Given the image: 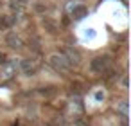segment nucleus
Here are the masks:
<instances>
[{"mask_svg":"<svg viewBox=\"0 0 131 126\" xmlns=\"http://www.w3.org/2000/svg\"><path fill=\"white\" fill-rule=\"evenodd\" d=\"M111 69V58L108 54H102V56H95L92 61H90V70L95 72V74H104Z\"/></svg>","mask_w":131,"mask_h":126,"instance_id":"f257e3e1","label":"nucleus"},{"mask_svg":"<svg viewBox=\"0 0 131 126\" xmlns=\"http://www.w3.org/2000/svg\"><path fill=\"white\" fill-rule=\"evenodd\" d=\"M49 65L56 70V72H59V74H67L68 70H70V63L67 61V58L59 52V54H52L50 58H49Z\"/></svg>","mask_w":131,"mask_h":126,"instance_id":"f03ea898","label":"nucleus"},{"mask_svg":"<svg viewBox=\"0 0 131 126\" xmlns=\"http://www.w3.org/2000/svg\"><path fill=\"white\" fill-rule=\"evenodd\" d=\"M65 58H67V61L70 63V67L74 65V67H79L81 65V54L75 51V49H72V47H67L63 52H61Z\"/></svg>","mask_w":131,"mask_h":126,"instance_id":"7ed1b4c3","label":"nucleus"},{"mask_svg":"<svg viewBox=\"0 0 131 126\" xmlns=\"http://www.w3.org/2000/svg\"><path fill=\"white\" fill-rule=\"evenodd\" d=\"M6 43L11 47V49H22V40H20V36L16 34V33H13V31H9L7 34H6Z\"/></svg>","mask_w":131,"mask_h":126,"instance_id":"20e7f679","label":"nucleus"},{"mask_svg":"<svg viewBox=\"0 0 131 126\" xmlns=\"http://www.w3.org/2000/svg\"><path fill=\"white\" fill-rule=\"evenodd\" d=\"M41 25H43V27H45V31H49L50 34H56V33L59 31L58 22H56V20H52L50 16H43V18H41Z\"/></svg>","mask_w":131,"mask_h":126,"instance_id":"39448f33","label":"nucleus"},{"mask_svg":"<svg viewBox=\"0 0 131 126\" xmlns=\"http://www.w3.org/2000/svg\"><path fill=\"white\" fill-rule=\"evenodd\" d=\"M20 70L25 74V76H32L36 72V67L31 63V60H22L20 61Z\"/></svg>","mask_w":131,"mask_h":126,"instance_id":"423d86ee","label":"nucleus"},{"mask_svg":"<svg viewBox=\"0 0 131 126\" xmlns=\"http://www.w3.org/2000/svg\"><path fill=\"white\" fill-rule=\"evenodd\" d=\"M86 15H88V7H86V6H74V7H72V18L81 20V18H84Z\"/></svg>","mask_w":131,"mask_h":126,"instance_id":"0eeeda50","label":"nucleus"},{"mask_svg":"<svg viewBox=\"0 0 131 126\" xmlns=\"http://www.w3.org/2000/svg\"><path fill=\"white\" fill-rule=\"evenodd\" d=\"M117 110H118V112H122L124 119H127V112H129V104H127V101L118 103V104H117Z\"/></svg>","mask_w":131,"mask_h":126,"instance_id":"6e6552de","label":"nucleus"},{"mask_svg":"<svg viewBox=\"0 0 131 126\" xmlns=\"http://www.w3.org/2000/svg\"><path fill=\"white\" fill-rule=\"evenodd\" d=\"M13 24V20H9V16H0V29H9Z\"/></svg>","mask_w":131,"mask_h":126,"instance_id":"1a4fd4ad","label":"nucleus"},{"mask_svg":"<svg viewBox=\"0 0 131 126\" xmlns=\"http://www.w3.org/2000/svg\"><path fill=\"white\" fill-rule=\"evenodd\" d=\"M0 63H2V65H4V63H7V56H6L4 52H0Z\"/></svg>","mask_w":131,"mask_h":126,"instance_id":"9d476101","label":"nucleus"},{"mask_svg":"<svg viewBox=\"0 0 131 126\" xmlns=\"http://www.w3.org/2000/svg\"><path fill=\"white\" fill-rule=\"evenodd\" d=\"M36 11H45V6H41V4H36Z\"/></svg>","mask_w":131,"mask_h":126,"instance_id":"9b49d317","label":"nucleus"},{"mask_svg":"<svg viewBox=\"0 0 131 126\" xmlns=\"http://www.w3.org/2000/svg\"><path fill=\"white\" fill-rule=\"evenodd\" d=\"M74 126H88V124H84L83 121H75V122H74Z\"/></svg>","mask_w":131,"mask_h":126,"instance_id":"f8f14e48","label":"nucleus"}]
</instances>
